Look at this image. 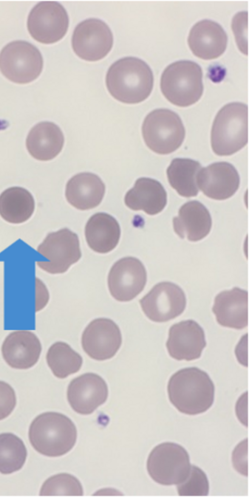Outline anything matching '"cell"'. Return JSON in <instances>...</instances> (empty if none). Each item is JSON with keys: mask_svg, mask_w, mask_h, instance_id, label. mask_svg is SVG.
I'll return each mask as SVG.
<instances>
[{"mask_svg": "<svg viewBox=\"0 0 249 497\" xmlns=\"http://www.w3.org/2000/svg\"><path fill=\"white\" fill-rule=\"evenodd\" d=\"M214 386L207 373L196 367L182 369L170 377L167 386L171 404L181 413L195 415L213 405Z\"/></svg>", "mask_w": 249, "mask_h": 497, "instance_id": "6da1fadb", "label": "cell"}, {"mask_svg": "<svg viewBox=\"0 0 249 497\" xmlns=\"http://www.w3.org/2000/svg\"><path fill=\"white\" fill-rule=\"evenodd\" d=\"M108 91L117 100L125 104H137L151 94L154 76L149 65L134 57H125L114 62L106 77Z\"/></svg>", "mask_w": 249, "mask_h": 497, "instance_id": "7a4b0ae2", "label": "cell"}, {"mask_svg": "<svg viewBox=\"0 0 249 497\" xmlns=\"http://www.w3.org/2000/svg\"><path fill=\"white\" fill-rule=\"evenodd\" d=\"M29 439L33 448L50 457H59L69 452L77 439L73 422L66 415L46 412L36 416L29 429Z\"/></svg>", "mask_w": 249, "mask_h": 497, "instance_id": "3957f363", "label": "cell"}, {"mask_svg": "<svg viewBox=\"0 0 249 497\" xmlns=\"http://www.w3.org/2000/svg\"><path fill=\"white\" fill-rule=\"evenodd\" d=\"M248 107L241 102L223 106L213 121L211 134L213 152L220 156H230L243 148L248 141Z\"/></svg>", "mask_w": 249, "mask_h": 497, "instance_id": "277c9868", "label": "cell"}, {"mask_svg": "<svg viewBox=\"0 0 249 497\" xmlns=\"http://www.w3.org/2000/svg\"><path fill=\"white\" fill-rule=\"evenodd\" d=\"M160 87L164 96L172 104L180 107L191 106L203 94L202 69L192 61L175 62L163 71Z\"/></svg>", "mask_w": 249, "mask_h": 497, "instance_id": "5b68a950", "label": "cell"}, {"mask_svg": "<svg viewBox=\"0 0 249 497\" xmlns=\"http://www.w3.org/2000/svg\"><path fill=\"white\" fill-rule=\"evenodd\" d=\"M142 135L147 146L160 155L170 154L182 144L185 130L177 113L166 108L150 112L142 123Z\"/></svg>", "mask_w": 249, "mask_h": 497, "instance_id": "8992f818", "label": "cell"}, {"mask_svg": "<svg viewBox=\"0 0 249 497\" xmlns=\"http://www.w3.org/2000/svg\"><path fill=\"white\" fill-rule=\"evenodd\" d=\"M191 465L187 450L173 442L156 446L147 458L146 468L151 479L160 484L170 486L184 482L189 475Z\"/></svg>", "mask_w": 249, "mask_h": 497, "instance_id": "52a82bcc", "label": "cell"}, {"mask_svg": "<svg viewBox=\"0 0 249 497\" xmlns=\"http://www.w3.org/2000/svg\"><path fill=\"white\" fill-rule=\"evenodd\" d=\"M43 65V58L34 45L16 40L5 45L0 53V71L8 80L26 84L36 79Z\"/></svg>", "mask_w": 249, "mask_h": 497, "instance_id": "ba28073f", "label": "cell"}, {"mask_svg": "<svg viewBox=\"0 0 249 497\" xmlns=\"http://www.w3.org/2000/svg\"><path fill=\"white\" fill-rule=\"evenodd\" d=\"M37 251L48 260L37 261V265L51 274L66 272L81 257L78 237L68 228L48 233Z\"/></svg>", "mask_w": 249, "mask_h": 497, "instance_id": "9c48e42d", "label": "cell"}, {"mask_svg": "<svg viewBox=\"0 0 249 497\" xmlns=\"http://www.w3.org/2000/svg\"><path fill=\"white\" fill-rule=\"evenodd\" d=\"M69 23L67 12L59 2L43 1L31 10L27 28L32 37L43 44H52L66 34Z\"/></svg>", "mask_w": 249, "mask_h": 497, "instance_id": "30bf717a", "label": "cell"}, {"mask_svg": "<svg viewBox=\"0 0 249 497\" xmlns=\"http://www.w3.org/2000/svg\"><path fill=\"white\" fill-rule=\"evenodd\" d=\"M113 37L108 26L97 18H89L75 28L71 39L72 49L80 58L95 61L105 57L110 51Z\"/></svg>", "mask_w": 249, "mask_h": 497, "instance_id": "8fae6325", "label": "cell"}, {"mask_svg": "<svg viewBox=\"0 0 249 497\" xmlns=\"http://www.w3.org/2000/svg\"><path fill=\"white\" fill-rule=\"evenodd\" d=\"M142 309L153 321L163 322L174 319L185 309L186 299L183 290L176 284L162 282L156 284L140 300Z\"/></svg>", "mask_w": 249, "mask_h": 497, "instance_id": "7c38bea8", "label": "cell"}, {"mask_svg": "<svg viewBox=\"0 0 249 497\" xmlns=\"http://www.w3.org/2000/svg\"><path fill=\"white\" fill-rule=\"evenodd\" d=\"M147 281L144 266L138 259L125 257L116 262L110 269L107 283L111 296L119 302H128L144 289Z\"/></svg>", "mask_w": 249, "mask_h": 497, "instance_id": "4fadbf2b", "label": "cell"}, {"mask_svg": "<svg viewBox=\"0 0 249 497\" xmlns=\"http://www.w3.org/2000/svg\"><path fill=\"white\" fill-rule=\"evenodd\" d=\"M122 342L120 329L112 320L100 318L92 320L84 329L81 344L91 358L99 361L113 357Z\"/></svg>", "mask_w": 249, "mask_h": 497, "instance_id": "5bb4252c", "label": "cell"}, {"mask_svg": "<svg viewBox=\"0 0 249 497\" xmlns=\"http://www.w3.org/2000/svg\"><path fill=\"white\" fill-rule=\"evenodd\" d=\"M107 384L97 374L88 373L74 378L70 383L67 399L73 410L82 415L92 413L103 404L108 397Z\"/></svg>", "mask_w": 249, "mask_h": 497, "instance_id": "9a60e30c", "label": "cell"}, {"mask_svg": "<svg viewBox=\"0 0 249 497\" xmlns=\"http://www.w3.org/2000/svg\"><path fill=\"white\" fill-rule=\"evenodd\" d=\"M166 346L170 355L176 360L197 359L206 346L204 331L194 320L181 321L170 328Z\"/></svg>", "mask_w": 249, "mask_h": 497, "instance_id": "2e32d148", "label": "cell"}, {"mask_svg": "<svg viewBox=\"0 0 249 497\" xmlns=\"http://www.w3.org/2000/svg\"><path fill=\"white\" fill-rule=\"evenodd\" d=\"M198 189L207 197L222 200L232 196L237 191L240 177L231 163L220 161L200 169L197 177Z\"/></svg>", "mask_w": 249, "mask_h": 497, "instance_id": "e0dca14e", "label": "cell"}, {"mask_svg": "<svg viewBox=\"0 0 249 497\" xmlns=\"http://www.w3.org/2000/svg\"><path fill=\"white\" fill-rule=\"evenodd\" d=\"M42 350L40 341L32 332L17 330L4 339L1 351L5 362L11 368L26 370L38 361Z\"/></svg>", "mask_w": 249, "mask_h": 497, "instance_id": "ac0fdd59", "label": "cell"}, {"mask_svg": "<svg viewBox=\"0 0 249 497\" xmlns=\"http://www.w3.org/2000/svg\"><path fill=\"white\" fill-rule=\"evenodd\" d=\"M227 35L218 23L209 19L196 22L191 28L188 43L196 57L211 60L218 58L225 51Z\"/></svg>", "mask_w": 249, "mask_h": 497, "instance_id": "d6986e66", "label": "cell"}, {"mask_svg": "<svg viewBox=\"0 0 249 497\" xmlns=\"http://www.w3.org/2000/svg\"><path fill=\"white\" fill-rule=\"evenodd\" d=\"M248 291L235 287L216 296L212 310L220 325L242 329L248 323Z\"/></svg>", "mask_w": 249, "mask_h": 497, "instance_id": "ffe728a7", "label": "cell"}, {"mask_svg": "<svg viewBox=\"0 0 249 497\" xmlns=\"http://www.w3.org/2000/svg\"><path fill=\"white\" fill-rule=\"evenodd\" d=\"M173 224L174 231L180 238L196 242L209 234L212 221L205 206L198 201L192 200L180 208L178 215L173 219Z\"/></svg>", "mask_w": 249, "mask_h": 497, "instance_id": "44dd1931", "label": "cell"}, {"mask_svg": "<svg viewBox=\"0 0 249 497\" xmlns=\"http://www.w3.org/2000/svg\"><path fill=\"white\" fill-rule=\"evenodd\" d=\"M105 190V185L99 177L91 173L83 172L68 180L65 196L68 202L75 208L87 210L99 205Z\"/></svg>", "mask_w": 249, "mask_h": 497, "instance_id": "7402d4cb", "label": "cell"}, {"mask_svg": "<svg viewBox=\"0 0 249 497\" xmlns=\"http://www.w3.org/2000/svg\"><path fill=\"white\" fill-rule=\"evenodd\" d=\"M124 203L132 210H142L149 215L161 212L167 204V193L158 180L149 178L137 179L124 196Z\"/></svg>", "mask_w": 249, "mask_h": 497, "instance_id": "603a6c76", "label": "cell"}, {"mask_svg": "<svg viewBox=\"0 0 249 497\" xmlns=\"http://www.w3.org/2000/svg\"><path fill=\"white\" fill-rule=\"evenodd\" d=\"M64 143L63 133L53 123L42 122L30 131L26 142L27 150L35 159L43 161L55 158L61 152Z\"/></svg>", "mask_w": 249, "mask_h": 497, "instance_id": "cb8c5ba5", "label": "cell"}, {"mask_svg": "<svg viewBox=\"0 0 249 497\" xmlns=\"http://www.w3.org/2000/svg\"><path fill=\"white\" fill-rule=\"evenodd\" d=\"M85 234L91 249L98 253H106L117 245L121 229L113 216L105 213H97L92 215L87 222Z\"/></svg>", "mask_w": 249, "mask_h": 497, "instance_id": "d4e9b609", "label": "cell"}, {"mask_svg": "<svg viewBox=\"0 0 249 497\" xmlns=\"http://www.w3.org/2000/svg\"><path fill=\"white\" fill-rule=\"evenodd\" d=\"M35 207L33 195L22 187H10L0 195V215L8 223L26 222L32 216Z\"/></svg>", "mask_w": 249, "mask_h": 497, "instance_id": "484cf974", "label": "cell"}, {"mask_svg": "<svg viewBox=\"0 0 249 497\" xmlns=\"http://www.w3.org/2000/svg\"><path fill=\"white\" fill-rule=\"evenodd\" d=\"M201 168L200 163L192 159H173L166 171L170 185L182 196H196L199 192L196 177Z\"/></svg>", "mask_w": 249, "mask_h": 497, "instance_id": "4316f807", "label": "cell"}, {"mask_svg": "<svg viewBox=\"0 0 249 497\" xmlns=\"http://www.w3.org/2000/svg\"><path fill=\"white\" fill-rule=\"evenodd\" d=\"M46 358L53 375L61 379L77 373L83 363L82 356L62 341L53 344L47 351Z\"/></svg>", "mask_w": 249, "mask_h": 497, "instance_id": "83f0119b", "label": "cell"}, {"mask_svg": "<svg viewBox=\"0 0 249 497\" xmlns=\"http://www.w3.org/2000/svg\"><path fill=\"white\" fill-rule=\"evenodd\" d=\"M27 455L22 440L12 433L0 434V473L10 474L19 470Z\"/></svg>", "mask_w": 249, "mask_h": 497, "instance_id": "f1b7e54d", "label": "cell"}, {"mask_svg": "<svg viewBox=\"0 0 249 497\" xmlns=\"http://www.w3.org/2000/svg\"><path fill=\"white\" fill-rule=\"evenodd\" d=\"M83 488L80 481L68 473L53 475L46 479L42 485L40 496H82Z\"/></svg>", "mask_w": 249, "mask_h": 497, "instance_id": "f546056e", "label": "cell"}, {"mask_svg": "<svg viewBox=\"0 0 249 497\" xmlns=\"http://www.w3.org/2000/svg\"><path fill=\"white\" fill-rule=\"evenodd\" d=\"M177 489L180 496H206L209 492V482L206 473L201 468L191 465L189 476L184 482L177 485Z\"/></svg>", "mask_w": 249, "mask_h": 497, "instance_id": "4dcf8cb0", "label": "cell"}, {"mask_svg": "<svg viewBox=\"0 0 249 497\" xmlns=\"http://www.w3.org/2000/svg\"><path fill=\"white\" fill-rule=\"evenodd\" d=\"M248 12H239L233 17L231 28L239 50L248 54Z\"/></svg>", "mask_w": 249, "mask_h": 497, "instance_id": "1f68e13d", "label": "cell"}, {"mask_svg": "<svg viewBox=\"0 0 249 497\" xmlns=\"http://www.w3.org/2000/svg\"><path fill=\"white\" fill-rule=\"evenodd\" d=\"M17 403L13 388L7 383L0 380V420L7 417L14 409Z\"/></svg>", "mask_w": 249, "mask_h": 497, "instance_id": "d6a6232c", "label": "cell"}, {"mask_svg": "<svg viewBox=\"0 0 249 497\" xmlns=\"http://www.w3.org/2000/svg\"><path fill=\"white\" fill-rule=\"evenodd\" d=\"M248 439L240 442L234 448L231 455L232 465L239 474L247 477L248 465Z\"/></svg>", "mask_w": 249, "mask_h": 497, "instance_id": "836d02e7", "label": "cell"}, {"mask_svg": "<svg viewBox=\"0 0 249 497\" xmlns=\"http://www.w3.org/2000/svg\"><path fill=\"white\" fill-rule=\"evenodd\" d=\"M36 312L42 310L47 305L49 300L48 291L40 279L36 278Z\"/></svg>", "mask_w": 249, "mask_h": 497, "instance_id": "e575fe53", "label": "cell"}, {"mask_svg": "<svg viewBox=\"0 0 249 497\" xmlns=\"http://www.w3.org/2000/svg\"><path fill=\"white\" fill-rule=\"evenodd\" d=\"M248 393H244L238 399L235 406V412L240 422L248 427Z\"/></svg>", "mask_w": 249, "mask_h": 497, "instance_id": "d590c367", "label": "cell"}]
</instances>
